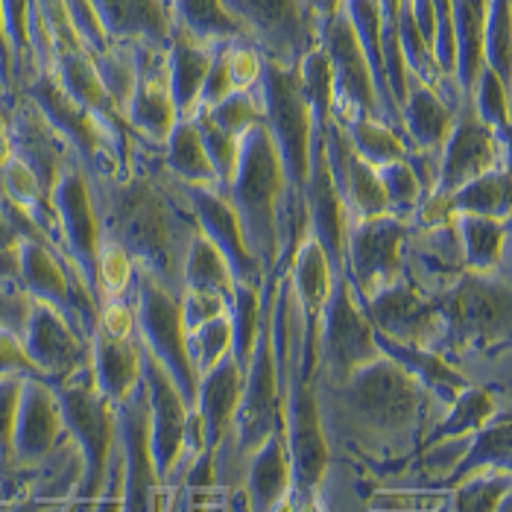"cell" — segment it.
<instances>
[{"instance_id":"1","label":"cell","mask_w":512,"mask_h":512,"mask_svg":"<svg viewBox=\"0 0 512 512\" xmlns=\"http://www.w3.org/2000/svg\"><path fill=\"white\" fill-rule=\"evenodd\" d=\"M325 439L378 474L413 463L425 434L442 416L410 372L390 357H375L337 384H316Z\"/></svg>"},{"instance_id":"2","label":"cell","mask_w":512,"mask_h":512,"mask_svg":"<svg viewBox=\"0 0 512 512\" xmlns=\"http://www.w3.org/2000/svg\"><path fill=\"white\" fill-rule=\"evenodd\" d=\"M103 237L115 240L135 270L179 296L182 264L197 232L182 182L170 176L161 150L138 144L123 176L88 179Z\"/></svg>"},{"instance_id":"3","label":"cell","mask_w":512,"mask_h":512,"mask_svg":"<svg viewBox=\"0 0 512 512\" xmlns=\"http://www.w3.org/2000/svg\"><path fill=\"white\" fill-rule=\"evenodd\" d=\"M442 316L436 355L460 369L472 384L507 395L510 390L512 276L463 273L434 299Z\"/></svg>"},{"instance_id":"4","label":"cell","mask_w":512,"mask_h":512,"mask_svg":"<svg viewBox=\"0 0 512 512\" xmlns=\"http://www.w3.org/2000/svg\"><path fill=\"white\" fill-rule=\"evenodd\" d=\"M223 194L237 211L243 240L249 252L261 261L264 273L270 276L281 270V220L287 185L276 144L264 123L240 135L235 173Z\"/></svg>"},{"instance_id":"5","label":"cell","mask_w":512,"mask_h":512,"mask_svg":"<svg viewBox=\"0 0 512 512\" xmlns=\"http://www.w3.org/2000/svg\"><path fill=\"white\" fill-rule=\"evenodd\" d=\"M53 390L59 398L65 434L77 445L82 463L77 489L65 512H88L106 486L109 466L118 448V413L115 404L97 390L91 366L53 384Z\"/></svg>"},{"instance_id":"6","label":"cell","mask_w":512,"mask_h":512,"mask_svg":"<svg viewBox=\"0 0 512 512\" xmlns=\"http://www.w3.org/2000/svg\"><path fill=\"white\" fill-rule=\"evenodd\" d=\"M132 314H135V340L167 369L182 398L194 410L199 375L188 355V334L179 311V296L164 284H158L156 278L135 270Z\"/></svg>"},{"instance_id":"7","label":"cell","mask_w":512,"mask_h":512,"mask_svg":"<svg viewBox=\"0 0 512 512\" xmlns=\"http://www.w3.org/2000/svg\"><path fill=\"white\" fill-rule=\"evenodd\" d=\"M316 384H337L349 378L360 366L381 357L375 328L369 325L366 314L360 311L346 276L334 278L331 296L322 305L316 319Z\"/></svg>"},{"instance_id":"8","label":"cell","mask_w":512,"mask_h":512,"mask_svg":"<svg viewBox=\"0 0 512 512\" xmlns=\"http://www.w3.org/2000/svg\"><path fill=\"white\" fill-rule=\"evenodd\" d=\"M21 94H27L39 106L41 115L50 120V126L62 135L88 179L123 176L129 170L106 129L79 106L53 74H39L30 85L21 88Z\"/></svg>"},{"instance_id":"9","label":"cell","mask_w":512,"mask_h":512,"mask_svg":"<svg viewBox=\"0 0 512 512\" xmlns=\"http://www.w3.org/2000/svg\"><path fill=\"white\" fill-rule=\"evenodd\" d=\"M410 223L393 214L349 220L343 240V276L357 302L401 278V252Z\"/></svg>"},{"instance_id":"10","label":"cell","mask_w":512,"mask_h":512,"mask_svg":"<svg viewBox=\"0 0 512 512\" xmlns=\"http://www.w3.org/2000/svg\"><path fill=\"white\" fill-rule=\"evenodd\" d=\"M264 59L296 68L316 47V21L302 0H223Z\"/></svg>"},{"instance_id":"11","label":"cell","mask_w":512,"mask_h":512,"mask_svg":"<svg viewBox=\"0 0 512 512\" xmlns=\"http://www.w3.org/2000/svg\"><path fill=\"white\" fill-rule=\"evenodd\" d=\"M316 44L328 56L331 82H334V118H366L384 120L378 85L372 77V68L357 44L355 30L343 12H337L331 21H325L316 33ZM387 123V120H384Z\"/></svg>"},{"instance_id":"12","label":"cell","mask_w":512,"mask_h":512,"mask_svg":"<svg viewBox=\"0 0 512 512\" xmlns=\"http://www.w3.org/2000/svg\"><path fill=\"white\" fill-rule=\"evenodd\" d=\"M495 167H510V144L501 141L477 118L472 100L463 97L439 150V176H436L434 194L448 197L460 185L472 182Z\"/></svg>"},{"instance_id":"13","label":"cell","mask_w":512,"mask_h":512,"mask_svg":"<svg viewBox=\"0 0 512 512\" xmlns=\"http://www.w3.org/2000/svg\"><path fill=\"white\" fill-rule=\"evenodd\" d=\"M120 445V512H161V480L150 454V416L144 384L115 404Z\"/></svg>"},{"instance_id":"14","label":"cell","mask_w":512,"mask_h":512,"mask_svg":"<svg viewBox=\"0 0 512 512\" xmlns=\"http://www.w3.org/2000/svg\"><path fill=\"white\" fill-rule=\"evenodd\" d=\"M50 202L56 208L62 237H65V249L71 255V261L77 264L79 276L88 284L97 308H100V290H97V252H100V217L94 208L91 197V182L85 176V170L77 164V158L65 167V173L59 176V182L50 191Z\"/></svg>"},{"instance_id":"15","label":"cell","mask_w":512,"mask_h":512,"mask_svg":"<svg viewBox=\"0 0 512 512\" xmlns=\"http://www.w3.org/2000/svg\"><path fill=\"white\" fill-rule=\"evenodd\" d=\"M0 112H3V135H6L9 153L18 158L50 194L59 176L65 173V167L74 161L71 147L50 126V120L41 115L39 106L21 91Z\"/></svg>"},{"instance_id":"16","label":"cell","mask_w":512,"mask_h":512,"mask_svg":"<svg viewBox=\"0 0 512 512\" xmlns=\"http://www.w3.org/2000/svg\"><path fill=\"white\" fill-rule=\"evenodd\" d=\"M141 355V384L147 393V416H150V454L156 466L158 480L164 483L167 474L185 454V428L191 407L182 398L179 387L167 375V369L138 343Z\"/></svg>"},{"instance_id":"17","label":"cell","mask_w":512,"mask_h":512,"mask_svg":"<svg viewBox=\"0 0 512 512\" xmlns=\"http://www.w3.org/2000/svg\"><path fill=\"white\" fill-rule=\"evenodd\" d=\"M360 311L366 314L369 325L395 343L404 346H422L436 352L442 340V316L434 299L419 293L410 281L398 278L378 290L375 296L360 302Z\"/></svg>"},{"instance_id":"18","label":"cell","mask_w":512,"mask_h":512,"mask_svg":"<svg viewBox=\"0 0 512 512\" xmlns=\"http://www.w3.org/2000/svg\"><path fill=\"white\" fill-rule=\"evenodd\" d=\"M21 346L47 384H59L91 366V340L74 322H68V316L36 299L30 302Z\"/></svg>"},{"instance_id":"19","label":"cell","mask_w":512,"mask_h":512,"mask_svg":"<svg viewBox=\"0 0 512 512\" xmlns=\"http://www.w3.org/2000/svg\"><path fill=\"white\" fill-rule=\"evenodd\" d=\"M463 273H466V258H463L454 217L428 226H410L401 252L404 281H410L428 299H436L454 281H460Z\"/></svg>"},{"instance_id":"20","label":"cell","mask_w":512,"mask_h":512,"mask_svg":"<svg viewBox=\"0 0 512 512\" xmlns=\"http://www.w3.org/2000/svg\"><path fill=\"white\" fill-rule=\"evenodd\" d=\"M65 439L68 434L53 384L44 378H24L12 431V469L39 472Z\"/></svg>"},{"instance_id":"21","label":"cell","mask_w":512,"mask_h":512,"mask_svg":"<svg viewBox=\"0 0 512 512\" xmlns=\"http://www.w3.org/2000/svg\"><path fill=\"white\" fill-rule=\"evenodd\" d=\"M132 47L138 56V82L123 118L138 144L161 150L179 120L167 85V47H147V44H132Z\"/></svg>"},{"instance_id":"22","label":"cell","mask_w":512,"mask_h":512,"mask_svg":"<svg viewBox=\"0 0 512 512\" xmlns=\"http://www.w3.org/2000/svg\"><path fill=\"white\" fill-rule=\"evenodd\" d=\"M182 191H185V199H188V205L194 211L197 229L229 261L235 281L261 287L267 273H264L261 261L249 252V246L243 240V232H240L237 211L232 208L229 197L220 188H214V185H182Z\"/></svg>"},{"instance_id":"23","label":"cell","mask_w":512,"mask_h":512,"mask_svg":"<svg viewBox=\"0 0 512 512\" xmlns=\"http://www.w3.org/2000/svg\"><path fill=\"white\" fill-rule=\"evenodd\" d=\"M240 492L246 512H276L293 492V466L287 451L284 422L261 442L240 474Z\"/></svg>"},{"instance_id":"24","label":"cell","mask_w":512,"mask_h":512,"mask_svg":"<svg viewBox=\"0 0 512 512\" xmlns=\"http://www.w3.org/2000/svg\"><path fill=\"white\" fill-rule=\"evenodd\" d=\"M112 44L167 47L173 30V0H91Z\"/></svg>"},{"instance_id":"25","label":"cell","mask_w":512,"mask_h":512,"mask_svg":"<svg viewBox=\"0 0 512 512\" xmlns=\"http://www.w3.org/2000/svg\"><path fill=\"white\" fill-rule=\"evenodd\" d=\"M240 393H243V372H240V366H237L232 355L223 357L205 375H199L194 413H197L199 425H202L205 451L217 454L220 445L229 439L232 425H235Z\"/></svg>"},{"instance_id":"26","label":"cell","mask_w":512,"mask_h":512,"mask_svg":"<svg viewBox=\"0 0 512 512\" xmlns=\"http://www.w3.org/2000/svg\"><path fill=\"white\" fill-rule=\"evenodd\" d=\"M211 59H214V47L194 39L185 27L173 21L167 39V85L179 120L194 118V112L199 109V94H202V82L208 77Z\"/></svg>"},{"instance_id":"27","label":"cell","mask_w":512,"mask_h":512,"mask_svg":"<svg viewBox=\"0 0 512 512\" xmlns=\"http://www.w3.org/2000/svg\"><path fill=\"white\" fill-rule=\"evenodd\" d=\"M454 112L457 106H451L431 85H425L422 79L407 77V91L401 100V132L410 147L439 156L442 141L454 123Z\"/></svg>"},{"instance_id":"28","label":"cell","mask_w":512,"mask_h":512,"mask_svg":"<svg viewBox=\"0 0 512 512\" xmlns=\"http://www.w3.org/2000/svg\"><path fill=\"white\" fill-rule=\"evenodd\" d=\"M91 375L97 390L112 404L126 401L141 384V355L135 337H109L100 328L91 334Z\"/></svg>"},{"instance_id":"29","label":"cell","mask_w":512,"mask_h":512,"mask_svg":"<svg viewBox=\"0 0 512 512\" xmlns=\"http://www.w3.org/2000/svg\"><path fill=\"white\" fill-rule=\"evenodd\" d=\"M469 273H510L512 220L454 214Z\"/></svg>"},{"instance_id":"30","label":"cell","mask_w":512,"mask_h":512,"mask_svg":"<svg viewBox=\"0 0 512 512\" xmlns=\"http://www.w3.org/2000/svg\"><path fill=\"white\" fill-rule=\"evenodd\" d=\"M375 340H378L381 355L395 360L404 372H410L428 393L434 395L436 404H442V407H448L457 395L472 384L460 369H454L445 357L436 355L431 349L395 343V340L381 337L378 331H375Z\"/></svg>"},{"instance_id":"31","label":"cell","mask_w":512,"mask_h":512,"mask_svg":"<svg viewBox=\"0 0 512 512\" xmlns=\"http://www.w3.org/2000/svg\"><path fill=\"white\" fill-rule=\"evenodd\" d=\"M287 281H290V290H293V299L296 305L302 308L305 322L316 328V319L322 314V305L328 302L331 296V287H334V273L328 267V258L322 252V246L316 243V237L308 235L299 240V246L293 249L290 261H287Z\"/></svg>"},{"instance_id":"32","label":"cell","mask_w":512,"mask_h":512,"mask_svg":"<svg viewBox=\"0 0 512 512\" xmlns=\"http://www.w3.org/2000/svg\"><path fill=\"white\" fill-rule=\"evenodd\" d=\"M504 407H510L507 395L495 393L489 387H480V384H469L442 410V416L431 425V431L425 434L422 445L439 442V439H454V436H472L483 425H489Z\"/></svg>"},{"instance_id":"33","label":"cell","mask_w":512,"mask_h":512,"mask_svg":"<svg viewBox=\"0 0 512 512\" xmlns=\"http://www.w3.org/2000/svg\"><path fill=\"white\" fill-rule=\"evenodd\" d=\"M510 407H504L489 425H483L480 431H474L472 442L463 454V460L454 466V472L442 480V492L454 489L460 480L472 477L480 472H510Z\"/></svg>"},{"instance_id":"34","label":"cell","mask_w":512,"mask_h":512,"mask_svg":"<svg viewBox=\"0 0 512 512\" xmlns=\"http://www.w3.org/2000/svg\"><path fill=\"white\" fill-rule=\"evenodd\" d=\"M451 21H454V41H457L454 82L460 88V97H469L474 79L486 68L483 62L486 0H451Z\"/></svg>"},{"instance_id":"35","label":"cell","mask_w":512,"mask_h":512,"mask_svg":"<svg viewBox=\"0 0 512 512\" xmlns=\"http://www.w3.org/2000/svg\"><path fill=\"white\" fill-rule=\"evenodd\" d=\"M161 161L170 170V176L179 179L182 185H214L217 188L214 167L205 156V147L199 141L197 126L191 118L176 120L173 132L167 135V141L161 147Z\"/></svg>"},{"instance_id":"36","label":"cell","mask_w":512,"mask_h":512,"mask_svg":"<svg viewBox=\"0 0 512 512\" xmlns=\"http://www.w3.org/2000/svg\"><path fill=\"white\" fill-rule=\"evenodd\" d=\"M448 205L454 214L512 220L510 167H495V170L477 176L472 182L460 185L454 194H448Z\"/></svg>"},{"instance_id":"37","label":"cell","mask_w":512,"mask_h":512,"mask_svg":"<svg viewBox=\"0 0 512 512\" xmlns=\"http://www.w3.org/2000/svg\"><path fill=\"white\" fill-rule=\"evenodd\" d=\"M173 21L185 27L194 39L211 47L229 41H249L235 15L226 9L223 0H173Z\"/></svg>"},{"instance_id":"38","label":"cell","mask_w":512,"mask_h":512,"mask_svg":"<svg viewBox=\"0 0 512 512\" xmlns=\"http://www.w3.org/2000/svg\"><path fill=\"white\" fill-rule=\"evenodd\" d=\"M235 276H232V267L229 261L220 255V249L202 235L194 232L191 243H188V252H185V264H182V287H194V290H208V293H217L223 296L226 302L232 299L235 293Z\"/></svg>"},{"instance_id":"39","label":"cell","mask_w":512,"mask_h":512,"mask_svg":"<svg viewBox=\"0 0 512 512\" xmlns=\"http://www.w3.org/2000/svg\"><path fill=\"white\" fill-rule=\"evenodd\" d=\"M337 123L343 126L355 156H360L372 167L390 164L395 158H404V153L410 150L407 138L384 120L355 115V118H337Z\"/></svg>"},{"instance_id":"40","label":"cell","mask_w":512,"mask_h":512,"mask_svg":"<svg viewBox=\"0 0 512 512\" xmlns=\"http://www.w3.org/2000/svg\"><path fill=\"white\" fill-rule=\"evenodd\" d=\"M3 6V33L9 44V68L15 94L39 77L33 50H30V6L33 0H0Z\"/></svg>"},{"instance_id":"41","label":"cell","mask_w":512,"mask_h":512,"mask_svg":"<svg viewBox=\"0 0 512 512\" xmlns=\"http://www.w3.org/2000/svg\"><path fill=\"white\" fill-rule=\"evenodd\" d=\"M340 197H343V205H346V220H366V217L390 214L381 179H378V167L366 164L355 153H352V161H349Z\"/></svg>"},{"instance_id":"42","label":"cell","mask_w":512,"mask_h":512,"mask_svg":"<svg viewBox=\"0 0 512 512\" xmlns=\"http://www.w3.org/2000/svg\"><path fill=\"white\" fill-rule=\"evenodd\" d=\"M94 71L103 82L106 94L112 97V103L118 106L120 112H126L135 82H138V56L132 44H109L100 53H91Z\"/></svg>"},{"instance_id":"43","label":"cell","mask_w":512,"mask_h":512,"mask_svg":"<svg viewBox=\"0 0 512 512\" xmlns=\"http://www.w3.org/2000/svg\"><path fill=\"white\" fill-rule=\"evenodd\" d=\"M510 498V472H480L448 489L445 512H498Z\"/></svg>"},{"instance_id":"44","label":"cell","mask_w":512,"mask_h":512,"mask_svg":"<svg viewBox=\"0 0 512 512\" xmlns=\"http://www.w3.org/2000/svg\"><path fill=\"white\" fill-rule=\"evenodd\" d=\"M483 62L512 85V0H486Z\"/></svg>"},{"instance_id":"45","label":"cell","mask_w":512,"mask_h":512,"mask_svg":"<svg viewBox=\"0 0 512 512\" xmlns=\"http://www.w3.org/2000/svg\"><path fill=\"white\" fill-rule=\"evenodd\" d=\"M229 325H232V357L240 366V372L246 369L252 346H255V334H258V319H261V287L252 284H235V293L229 299Z\"/></svg>"},{"instance_id":"46","label":"cell","mask_w":512,"mask_h":512,"mask_svg":"<svg viewBox=\"0 0 512 512\" xmlns=\"http://www.w3.org/2000/svg\"><path fill=\"white\" fill-rule=\"evenodd\" d=\"M469 100H472L477 118L483 120L501 141L510 144V82H504L492 68H483L474 79Z\"/></svg>"},{"instance_id":"47","label":"cell","mask_w":512,"mask_h":512,"mask_svg":"<svg viewBox=\"0 0 512 512\" xmlns=\"http://www.w3.org/2000/svg\"><path fill=\"white\" fill-rule=\"evenodd\" d=\"M378 179H381L390 214L398 217V220H404V223H410L413 214L419 211V205L428 199L425 188L419 185V179L413 173V167L404 158H395L390 164L378 167Z\"/></svg>"},{"instance_id":"48","label":"cell","mask_w":512,"mask_h":512,"mask_svg":"<svg viewBox=\"0 0 512 512\" xmlns=\"http://www.w3.org/2000/svg\"><path fill=\"white\" fill-rule=\"evenodd\" d=\"M188 355H191V363H194L197 375H205L223 357L232 355V325H229V314L214 316V319L202 322L194 331H188Z\"/></svg>"},{"instance_id":"49","label":"cell","mask_w":512,"mask_h":512,"mask_svg":"<svg viewBox=\"0 0 512 512\" xmlns=\"http://www.w3.org/2000/svg\"><path fill=\"white\" fill-rule=\"evenodd\" d=\"M132 281H135V264L129 255L120 249L115 240L103 237L100 252H97V290L100 302L103 299H126L132 296Z\"/></svg>"},{"instance_id":"50","label":"cell","mask_w":512,"mask_h":512,"mask_svg":"<svg viewBox=\"0 0 512 512\" xmlns=\"http://www.w3.org/2000/svg\"><path fill=\"white\" fill-rule=\"evenodd\" d=\"M191 120H194V126H197L199 141H202V147H205V156H208L211 167H214L217 188L226 191V185H229V179H232V173H235L237 144H240V138L223 132L214 120L208 118V112H202V109L194 112V118Z\"/></svg>"},{"instance_id":"51","label":"cell","mask_w":512,"mask_h":512,"mask_svg":"<svg viewBox=\"0 0 512 512\" xmlns=\"http://www.w3.org/2000/svg\"><path fill=\"white\" fill-rule=\"evenodd\" d=\"M202 112H208V118L214 120L223 132L235 135V138L249 132L252 126L264 123L261 103H258L255 91H232L229 97H223L220 103H214L211 109H202Z\"/></svg>"},{"instance_id":"52","label":"cell","mask_w":512,"mask_h":512,"mask_svg":"<svg viewBox=\"0 0 512 512\" xmlns=\"http://www.w3.org/2000/svg\"><path fill=\"white\" fill-rule=\"evenodd\" d=\"M223 53H226V65H229V77H232L235 91H255L261 71H264L261 50L252 41L237 39L223 44Z\"/></svg>"},{"instance_id":"53","label":"cell","mask_w":512,"mask_h":512,"mask_svg":"<svg viewBox=\"0 0 512 512\" xmlns=\"http://www.w3.org/2000/svg\"><path fill=\"white\" fill-rule=\"evenodd\" d=\"M62 3H65V12L71 18L77 39L82 41V47L88 53H100L112 44L103 24H100V18H97V12H94V6H91V0H62Z\"/></svg>"},{"instance_id":"54","label":"cell","mask_w":512,"mask_h":512,"mask_svg":"<svg viewBox=\"0 0 512 512\" xmlns=\"http://www.w3.org/2000/svg\"><path fill=\"white\" fill-rule=\"evenodd\" d=\"M179 311H182V322H185V334H188V331L199 328L202 322L226 314L229 302L223 296H217V293H208V290L182 287L179 290Z\"/></svg>"},{"instance_id":"55","label":"cell","mask_w":512,"mask_h":512,"mask_svg":"<svg viewBox=\"0 0 512 512\" xmlns=\"http://www.w3.org/2000/svg\"><path fill=\"white\" fill-rule=\"evenodd\" d=\"M18 375H0V466L12 469V431H15V413L21 398Z\"/></svg>"},{"instance_id":"56","label":"cell","mask_w":512,"mask_h":512,"mask_svg":"<svg viewBox=\"0 0 512 512\" xmlns=\"http://www.w3.org/2000/svg\"><path fill=\"white\" fill-rule=\"evenodd\" d=\"M30 296L21 284H0V331L24 334L27 316H30Z\"/></svg>"},{"instance_id":"57","label":"cell","mask_w":512,"mask_h":512,"mask_svg":"<svg viewBox=\"0 0 512 512\" xmlns=\"http://www.w3.org/2000/svg\"><path fill=\"white\" fill-rule=\"evenodd\" d=\"M232 91H235V85H232V77H229L226 53H223V44H217V47H214L211 68H208V77H205V82H202L199 109H211L214 103H220V100H223V97H229Z\"/></svg>"},{"instance_id":"58","label":"cell","mask_w":512,"mask_h":512,"mask_svg":"<svg viewBox=\"0 0 512 512\" xmlns=\"http://www.w3.org/2000/svg\"><path fill=\"white\" fill-rule=\"evenodd\" d=\"M0 375H18V378H41L33 360L27 357L21 337L12 331H0Z\"/></svg>"},{"instance_id":"59","label":"cell","mask_w":512,"mask_h":512,"mask_svg":"<svg viewBox=\"0 0 512 512\" xmlns=\"http://www.w3.org/2000/svg\"><path fill=\"white\" fill-rule=\"evenodd\" d=\"M0 91H3V106H6L15 97V88H12V68H9V44L3 33V6H0Z\"/></svg>"},{"instance_id":"60","label":"cell","mask_w":512,"mask_h":512,"mask_svg":"<svg viewBox=\"0 0 512 512\" xmlns=\"http://www.w3.org/2000/svg\"><path fill=\"white\" fill-rule=\"evenodd\" d=\"M302 3H305V9L311 12V18L316 21V30L325 21H331L337 12H343V0H302Z\"/></svg>"},{"instance_id":"61","label":"cell","mask_w":512,"mask_h":512,"mask_svg":"<svg viewBox=\"0 0 512 512\" xmlns=\"http://www.w3.org/2000/svg\"><path fill=\"white\" fill-rule=\"evenodd\" d=\"M0 106H3V91H0Z\"/></svg>"},{"instance_id":"62","label":"cell","mask_w":512,"mask_h":512,"mask_svg":"<svg viewBox=\"0 0 512 512\" xmlns=\"http://www.w3.org/2000/svg\"><path fill=\"white\" fill-rule=\"evenodd\" d=\"M0 126H3V112H0Z\"/></svg>"}]
</instances>
